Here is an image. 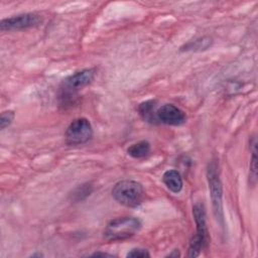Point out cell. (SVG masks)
Returning <instances> with one entry per match:
<instances>
[{"instance_id": "obj_18", "label": "cell", "mask_w": 258, "mask_h": 258, "mask_svg": "<svg viewBox=\"0 0 258 258\" xmlns=\"http://www.w3.org/2000/svg\"><path fill=\"white\" fill-rule=\"evenodd\" d=\"M179 255H180V254H179L178 250H173V252L170 253V254H168L167 256H168V257H177V256H179Z\"/></svg>"}, {"instance_id": "obj_6", "label": "cell", "mask_w": 258, "mask_h": 258, "mask_svg": "<svg viewBox=\"0 0 258 258\" xmlns=\"http://www.w3.org/2000/svg\"><path fill=\"white\" fill-rule=\"evenodd\" d=\"M95 77V70L94 69H85L75 74L67 77L61 85H60V92L61 97H71L80 89L89 85Z\"/></svg>"}, {"instance_id": "obj_10", "label": "cell", "mask_w": 258, "mask_h": 258, "mask_svg": "<svg viewBox=\"0 0 258 258\" xmlns=\"http://www.w3.org/2000/svg\"><path fill=\"white\" fill-rule=\"evenodd\" d=\"M138 112L143 120L147 122H155L156 120V110H155V101L149 100L141 103L138 107Z\"/></svg>"}, {"instance_id": "obj_8", "label": "cell", "mask_w": 258, "mask_h": 258, "mask_svg": "<svg viewBox=\"0 0 258 258\" xmlns=\"http://www.w3.org/2000/svg\"><path fill=\"white\" fill-rule=\"evenodd\" d=\"M156 120L172 126H179L186 120L185 113L173 104H164L156 110Z\"/></svg>"}, {"instance_id": "obj_2", "label": "cell", "mask_w": 258, "mask_h": 258, "mask_svg": "<svg viewBox=\"0 0 258 258\" xmlns=\"http://www.w3.org/2000/svg\"><path fill=\"white\" fill-rule=\"evenodd\" d=\"M112 196L119 204L128 208H135L142 203L144 190L140 182L132 179H124L114 185Z\"/></svg>"}, {"instance_id": "obj_16", "label": "cell", "mask_w": 258, "mask_h": 258, "mask_svg": "<svg viewBox=\"0 0 258 258\" xmlns=\"http://www.w3.org/2000/svg\"><path fill=\"white\" fill-rule=\"evenodd\" d=\"M127 257H133V258H146L150 257L149 252L144 248H133L127 253Z\"/></svg>"}, {"instance_id": "obj_14", "label": "cell", "mask_w": 258, "mask_h": 258, "mask_svg": "<svg viewBox=\"0 0 258 258\" xmlns=\"http://www.w3.org/2000/svg\"><path fill=\"white\" fill-rule=\"evenodd\" d=\"M253 149H252V157L250 161V177L256 181V176H257V156H256V141L252 144Z\"/></svg>"}, {"instance_id": "obj_11", "label": "cell", "mask_w": 258, "mask_h": 258, "mask_svg": "<svg viewBox=\"0 0 258 258\" xmlns=\"http://www.w3.org/2000/svg\"><path fill=\"white\" fill-rule=\"evenodd\" d=\"M150 144L146 140H141L130 145L127 149V153L133 158H142L149 154Z\"/></svg>"}, {"instance_id": "obj_19", "label": "cell", "mask_w": 258, "mask_h": 258, "mask_svg": "<svg viewBox=\"0 0 258 258\" xmlns=\"http://www.w3.org/2000/svg\"><path fill=\"white\" fill-rule=\"evenodd\" d=\"M35 256H37V257H41V256H43L41 253H35V254H32L31 255V257H35Z\"/></svg>"}, {"instance_id": "obj_4", "label": "cell", "mask_w": 258, "mask_h": 258, "mask_svg": "<svg viewBox=\"0 0 258 258\" xmlns=\"http://www.w3.org/2000/svg\"><path fill=\"white\" fill-rule=\"evenodd\" d=\"M207 178L209 182L210 196L213 205V212L220 223L221 227H224V212H223V202H222V183L219 176L218 164L216 161H211L207 168Z\"/></svg>"}, {"instance_id": "obj_5", "label": "cell", "mask_w": 258, "mask_h": 258, "mask_svg": "<svg viewBox=\"0 0 258 258\" xmlns=\"http://www.w3.org/2000/svg\"><path fill=\"white\" fill-rule=\"evenodd\" d=\"M93 136V127L87 118H77L68 126L64 138L69 145H80L88 142Z\"/></svg>"}, {"instance_id": "obj_3", "label": "cell", "mask_w": 258, "mask_h": 258, "mask_svg": "<svg viewBox=\"0 0 258 258\" xmlns=\"http://www.w3.org/2000/svg\"><path fill=\"white\" fill-rule=\"evenodd\" d=\"M192 214L197 225V232L189 242L187 255L189 257H197L200 255L203 249L208 247L210 240L209 232L206 225V213L203 204H196L192 208Z\"/></svg>"}, {"instance_id": "obj_1", "label": "cell", "mask_w": 258, "mask_h": 258, "mask_svg": "<svg viewBox=\"0 0 258 258\" xmlns=\"http://www.w3.org/2000/svg\"><path fill=\"white\" fill-rule=\"evenodd\" d=\"M141 221L134 217H120L111 220L105 230L104 238L108 241H122L135 235L141 229Z\"/></svg>"}, {"instance_id": "obj_15", "label": "cell", "mask_w": 258, "mask_h": 258, "mask_svg": "<svg viewBox=\"0 0 258 258\" xmlns=\"http://www.w3.org/2000/svg\"><path fill=\"white\" fill-rule=\"evenodd\" d=\"M91 192H92V186L90 184H83L74 191L73 196H74V199H76L77 201H80L88 197Z\"/></svg>"}, {"instance_id": "obj_13", "label": "cell", "mask_w": 258, "mask_h": 258, "mask_svg": "<svg viewBox=\"0 0 258 258\" xmlns=\"http://www.w3.org/2000/svg\"><path fill=\"white\" fill-rule=\"evenodd\" d=\"M14 117H15V114L11 110L2 112L1 117H0V128H1V130H4L6 127H8L12 123Z\"/></svg>"}, {"instance_id": "obj_12", "label": "cell", "mask_w": 258, "mask_h": 258, "mask_svg": "<svg viewBox=\"0 0 258 258\" xmlns=\"http://www.w3.org/2000/svg\"><path fill=\"white\" fill-rule=\"evenodd\" d=\"M211 38L210 37H200L192 41L187 42L181 47V50H203L207 49L211 45Z\"/></svg>"}, {"instance_id": "obj_9", "label": "cell", "mask_w": 258, "mask_h": 258, "mask_svg": "<svg viewBox=\"0 0 258 258\" xmlns=\"http://www.w3.org/2000/svg\"><path fill=\"white\" fill-rule=\"evenodd\" d=\"M162 181L165 184V186L174 194H177L182 189L181 175L175 169L166 170L162 175Z\"/></svg>"}, {"instance_id": "obj_7", "label": "cell", "mask_w": 258, "mask_h": 258, "mask_svg": "<svg viewBox=\"0 0 258 258\" xmlns=\"http://www.w3.org/2000/svg\"><path fill=\"white\" fill-rule=\"evenodd\" d=\"M42 21L40 15L36 13H23L4 18L0 21V29L5 30H21L37 26Z\"/></svg>"}, {"instance_id": "obj_17", "label": "cell", "mask_w": 258, "mask_h": 258, "mask_svg": "<svg viewBox=\"0 0 258 258\" xmlns=\"http://www.w3.org/2000/svg\"><path fill=\"white\" fill-rule=\"evenodd\" d=\"M91 256H94V257H99V256H102V257H105V256L113 257V255H112V254H108V253H102V252H95V253H93Z\"/></svg>"}]
</instances>
